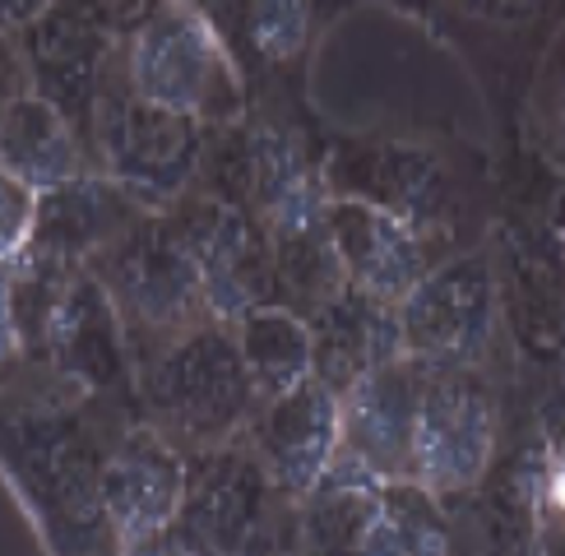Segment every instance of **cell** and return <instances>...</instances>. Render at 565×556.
Masks as SVG:
<instances>
[{
	"label": "cell",
	"mask_w": 565,
	"mask_h": 556,
	"mask_svg": "<svg viewBox=\"0 0 565 556\" xmlns=\"http://www.w3.org/2000/svg\"><path fill=\"white\" fill-rule=\"evenodd\" d=\"M111 446L84 423L79 394H38L6 413V473L33 524L56 552L116 547L103 510V463Z\"/></svg>",
	"instance_id": "1"
},
{
	"label": "cell",
	"mask_w": 565,
	"mask_h": 556,
	"mask_svg": "<svg viewBox=\"0 0 565 556\" xmlns=\"http://www.w3.org/2000/svg\"><path fill=\"white\" fill-rule=\"evenodd\" d=\"M135 399L145 423L158 427L181 455H200L246 436L260 394L227 320H200L153 348L135 366Z\"/></svg>",
	"instance_id": "2"
},
{
	"label": "cell",
	"mask_w": 565,
	"mask_h": 556,
	"mask_svg": "<svg viewBox=\"0 0 565 556\" xmlns=\"http://www.w3.org/2000/svg\"><path fill=\"white\" fill-rule=\"evenodd\" d=\"M121 70L139 98L204 126L246 121V70L200 0H149L121 38Z\"/></svg>",
	"instance_id": "3"
},
{
	"label": "cell",
	"mask_w": 565,
	"mask_h": 556,
	"mask_svg": "<svg viewBox=\"0 0 565 556\" xmlns=\"http://www.w3.org/2000/svg\"><path fill=\"white\" fill-rule=\"evenodd\" d=\"M209 135L214 126L195 116L139 98L121 70V46H116L88 130L93 168L130 191L145 209H172L200 185Z\"/></svg>",
	"instance_id": "4"
},
{
	"label": "cell",
	"mask_w": 565,
	"mask_h": 556,
	"mask_svg": "<svg viewBox=\"0 0 565 556\" xmlns=\"http://www.w3.org/2000/svg\"><path fill=\"white\" fill-rule=\"evenodd\" d=\"M88 269L103 278V288L126 320L135 366L168 339L195 330L200 320H214L191 242H185L172 209H145L121 237L93 255Z\"/></svg>",
	"instance_id": "5"
},
{
	"label": "cell",
	"mask_w": 565,
	"mask_h": 556,
	"mask_svg": "<svg viewBox=\"0 0 565 556\" xmlns=\"http://www.w3.org/2000/svg\"><path fill=\"white\" fill-rule=\"evenodd\" d=\"M274 524H297V501L282 496L250 440L185 455V496L162 552H260L288 547Z\"/></svg>",
	"instance_id": "6"
},
{
	"label": "cell",
	"mask_w": 565,
	"mask_h": 556,
	"mask_svg": "<svg viewBox=\"0 0 565 556\" xmlns=\"http://www.w3.org/2000/svg\"><path fill=\"white\" fill-rule=\"evenodd\" d=\"M501 404L482 366H431L422 385L408 478L459 501L497 463Z\"/></svg>",
	"instance_id": "7"
},
{
	"label": "cell",
	"mask_w": 565,
	"mask_h": 556,
	"mask_svg": "<svg viewBox=\"0 0 565 556\" xmlns=\"http://www.w3.org/2000/svg\"><path fill=\"white\" fill-rule=\"evenodd\" d=\"M404 353L427 366H482L501 334V292L491 250L473 246L436 260L398 301Z\"/></svg>",
	"instance_id": "8"
},
{
	"label": "cell",
	"mask_w": 565,
	"mask_h": 556,
	"mask_svg": "<svg viewBox=\"0 0 565 556\" xmlns=\"http://www.w3.org/2000/svg\"><path fill=\"white\" fill-rule=\"evenodd\" d=\"M329 195L366 200L445 242L459 209L455 172L431 145L417 139H339L324 149Z\"/></svg>",
	"instance_id": "9"
},
{
	"label": "cell",
	"mask_w": 565,
	"mask_h": 556,
	"mask_svg": "<svg viewBox=\"0 0 565 556\" xmlns=\"http://www.w3.org/2000/svg\"><path fill=\"white\" fill-rule=\"evenodd\" d=\"M565 223V218H561ZM543 214H505L491 232L501 324L533 362H565V237Z\"/></svg>",
	"instance_id": "10"
},
{
	"label": "cell",
	"mask_w": 565,
	"mask_h": 556,
	"mask_svg": "<svg viewBox=\"0 0 565 556\" xmlns=\"http://www.w3.org/2000/svg\"><path fill=\"white\" fill-rule=\"evenodd\" d=\"M19 61L29 70L33 93L56 103L88 139L98 93L107 79V65L121 46L126 29L98 0H56L46 14H38L23 29H10ZM93 153V149H88Z\"/></svg>",
	"instance_id": "11"
},
{
	"label": "cell",
	"mask_w": 565,
	"mask_h": 556,
	"mask_svg": "<svg viewBox=\"0 0 565 556\" xmlns=\"http://www.w3.org/2000/svg\"><path fill=\"white\" fill-rule=\"evenodd\" d=\"M172 214L191 242L204 301L214 320H237L260 301H278V274H274V246L265 223L246 204L214 195L195 185Z\"/></svg>",
	"instance_id": "12"
},
{
	"label": "cell",
	"mask_w": 565,
	"mask_h": 556,
	"mask_svg": "<svg viewBox=\"0 0 565 556\" xmlns=\"http://www.w3.org/2000/svg\"><path fill=\"white\" fill-rule=\"evenodd\" d=\"M52 381L75 389L79 399L111 394L135 381V348L111 292L88 265L70 274L65 292L56 297V311L46 320V334L38 357Z\"/></svg>",
	"instance_id": "13"
},
{
	"label": "cell",
	"mask_w": 565,
	"mask_h": 556,
	"mask_svg": "<svg viewBox=\"0 0 565 556\" xmlns=\"http://www.w3.org/2000/svg\"><path fill=\"white\" fill-rule=\"evenodd\" d=\"M185 496V455L139 417L111 440L103 463V510L116 552H162Z\"/></svg>",
	"instance_id": "14"
},
{
	"label": "cell",
	"mask_w": 565,
	"mask_h": 556,
	"mask_svg": "<svg viewBox=\"0 0 565 556\" xmlns=\"http://www.w3.org/2000/svg\"><path fill=\"white\" fill-rule=\"evenodd\" d=\"M250 450L260 455L282 496H306L329 473L343 446V399L316 376L297 389L265 399L246 427Z\"/></svg>",
	"instance_id": "15"
},
{
	"label": "cell",
	"mask_w": 565,
	"mask_h": 556,
	"mask_svg": "<svg viewBox=\"0 0 565 556\" xmlns=\"http://www.w3.org/2000/svg\"><path fill=\"white\" fill-rule=\"evenodd\" d=\"M329 237H334L348 284L375 301H390V307H398L422 284L440 246L413 223L352 195H329Z\"/></svg>",
	"instance_id": "16"
},
{
	"label": "cell",
	"mask_w": 565,
	"mask_h": 556,
	"mask_svg": "<svg viewBox=\"0 0 565 556\" xmlns=\"http://www.w3.org/2000/svg\"><path fill=\"white\" fill-rule=\"evenodd\" d=\"M427 362L394 357L343 394V446L339 455L366 463L381 478H408L413 463V427L422 385H427Z\"/></svg>",
	"instance_id": "17"
},
{
	"label": "cell",
	"mask_w": 565,
	"mask_h": 556,
	"mask_svg": "<svg viewBox=\"0 0 565 556\" xmlns=\"http://www.w3.org/2000/svg\"><path fill=\"white\" fill-rule=\"evenodd\" d=\"M145 214L130 191H121L111 177L88 172L79 181L46 191L38 209V232L23 255H42V260H61V265H88L107 242H116L121 232Z\"/></svg>",
	"instance_id": "18"
},
{
	"label": "cell",
	"mask_w": 565,
	"mask_h": 556,
	"mask_svg": "<svg viewBox=\"0 0 565 556\" xmlns=\"http://www.w3.org/2000/svg\"><path fill=\"white\" fill-rule=\"evenodd\" d=\"M311 339H316V381L334 389L339 399L366 371L404 357L398 307L375 301L352 284L311 316Z\"/></svg>",
	"instance_id": "19"
},
{
	"label": "cell",
	"mask_w": 565,
	"mask_h": 556,
	"mask_svg": "<svg viewBox=\"0 0 565 556\" xmlns=\"http://www.w3.org/2000/svg\"><path fill=\"white\" fill-rule=\"evenodd\" d=\"M0 172L33 185L38 195L61 191V185L79 181L93 168L88 139L70 116L46 103L42 93H14L6 103V130H0Z\"/></svg>",
	"instance_id": "20"
},
{
	"label": "cell",
	"mask_w": 565,
	"mask_h": 556,
	"mask_svg": "<svg viewBox=\"0 0 565 556\" xmlns=\"http://www.w3.org/2000/svg\"><path fill=\"white\" fill-rule=\"evenodd\" d=\"M381 487H385L381 473H371L366 463L339 455L311 492L297 496V547L362 552L375 505H381Z\"/></svg>",
	"instance_id": "21"
},
{
	"label": "cell",
	"mask_w": 565,
	"mask_h": 556,
	"mask_svg": "<svg viewBox=\"0 0 565 556\" xmlns=\"http://www.w3.org/2000/svg\"><path fill=\"white\" fill-rule=\"evenodd\" d=\"M200 10L223 33L246 75L297 61L316 23V0H200Z\"/></svg>",
	"instance_id": "22"
},
{
	"label": "cell",
	"mask_w": 565,
	"mask_h": 556,
	"mask_svg": "<svg viewBox=\"0 0 565 556\" xmlns=\"http://www.w3.org/2000/svg\"><path fill=\"white\" fill-rule=\"evenodd\" d=\"M232 330H237V348L246 357L260 404L316 376L311 320L297 307H288V301H260V307H250L246 316L232 320Z\"/></svg>",
	"instance_id": "23"
},
{
	"label": "cell",
	"mask_w": 565,
	"mask_h": 556,
	"mask_svg": "<svg viewBox=\"0 0 565 556\" xmlns=\"http://www.w3.org/2000/svg\"><path fill=\"white\" fill-rule=\"evenodd\" d=\"M455 547L450 528V505L436 496L431 487H422L417 478H385L381 505L366 528L362 552L375 556H436Z\"/></svg>",
	"instance_id": "24"
},
{
	"label": "cell",
	"mask_w": 565,
	"mask_h": 556,
	"mask_svg": "<svg viewBox=\"0 0 565 556\" xmlns=\"http://www.w3.org/2000/svg\"><path fill=\"white\" fill-rule=\"evenodd\" d=\"M529 130H533L537 153L565 172V23L556 29L547 56H543V70H537V79H533Z\"/></svg>",
	"instance_id": "25"
},
{
	"label": "cell",
	"mask_w": 565,
	"mask_h": 556,
	"mask_svg": "<svg viewBox=\"0 0 565 556\" xmlns=\"http://www.w3.org/2000/svg\"><path fill=\"white\" fill-rule=\"evenodd\" d=\"M529 455H533V547H565V450L533 436Z\"/></svg>",
	"instance_id": "26"
},
{
	"label": "cell",
	"mask_w": 565,
	"mask_h": 556,
	"mask_svg": "<svg viewBox=\"0 0 565 556\" xmlns=\"http://www.w3.org/2000/svg\"><path fill=\"white\" fill-rule=\"evenodd\" d=\"M38 209H42V195L33 185L0 177V250H6V265L29 250L33 232H38Z\"/></svg>",
	"instance_id": "27"
},
{
	"label": "cell",
	"mask_w": 565,
	"mask_h": 556,
	"mask_svg": "<svg viewBox=\"0 0 565 556\" xmlns=\"http://www.w3.org/2000/svg\"><path fill=\"white\" fill-rule=\"evenodd\" d=\"M450 6L487 29H529L547 14L552 0H450Z\"/></svg>",
	"instance_id": "28"
},
{
	"label": "cell",
	"mask_w": 565,
	"mask_h": 556,
	"mask_svg": "<svg viewBox=\"0 0 565 556\" xmlns=\"http://www.w3.org/2000/svg\"><path fill=\"white\" fill-rule=\"evenodd\" d=\"M56 0H6V23L10 29H23V23H33L38 14H46Z\"/></svg>",
	"instance_id": "29"
},
{
	"label": "cell",
	"mask_w": 565,
	"mask_h": 556,
	"mask_svg": "<svg viewBox=\"0 0 565 556\" xmlns=\"http://www.w3.org/2000/svg\"><path fill=\"white\" fill-rule=\"evenodd\" d=\"M98 6H107L116 19H121V29L130 33V23H135L139 14H145V6H149V0H98Z\"/></svg>",
	"instance_id": "30"
},
{
	"label": "cell",
	"mask_w": 565,
	"mask_h": 556,
	"mask_svg": "<svg viewBox=\"0 0 565 556\" xmlns=\"http://www.w3.org/2000/svg\"><path fill=\"white\" fill-rule=\"evenodd\" d=\"M394 6H404V10H413V14H431L440 0H394Z\"/></svg>",
	"instance_id": "31"
},
{
	"label": "cell",
	"mask_w": 565,
	"mask_h": 556,
	"mask_svg": "<svg viewBox=\"0 0 565 556\" xmlns=\"http://www.w3.org/2000/svg\"><path fill=\"white\" fill-rule=\"evenodd\" d=\"M561 237H565V223H561Z\"/></svg>",
	"instance_id": "32"
}]
</instances>
